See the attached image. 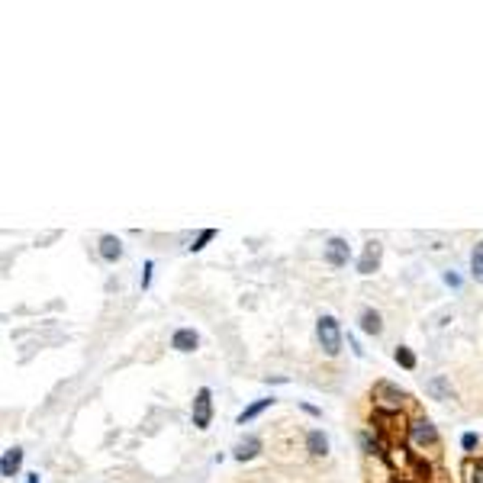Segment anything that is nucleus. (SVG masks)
I'll list each match as a JSON object with an SVG mask.
<instances>
[{"instance_id":"obj_2","label":"nucleus","mask_w":483,"mask_h":483,"mask_svg":"<svg viewBox=\"0 0 483 483\" xmlns=\"http://www.w3.org/2000/svg\"><path fill=\"white\" fill-rule=\"evenodd\" d=\"M374 397H377V403H381L383 409H400L403 406V400H406V393L400 390V387H393V383H387V381H377L374 383Z\"/></svg>"},{"instance_id":"obj_8","label":"nucleus","mask_w":483,"mask_h":483,"mask_svg":"<svg viewBox=\"0 0 483 483\" xmlns=\"http://www.w3.org/2000/svg\"><path fill=\"white\" fill-rule=\"evenodd\" d=\"M19 461H23V451H19V448H7V451H3V461H0V477H13L19 471Z\"/></svg>"},{"instance_id":"obj_13","label":"nucleus","mask_w":483,"mask_h":483,"mask_svg":"<svg viewBox=\"0 0 483 483\" xmlns=\"http://www.w3.org/2000/svg\"><path fill=\"white\" fill-rule=\"evenodd\" d=\"M307 445H309V455L322 457L325 451H329V438H325L322 432H319V428H316V432H309V435H307Z\"/></svg>"},{"instance_id":"obj_6","label":"nucleus","mask_w":483,"mask_h":483,"mask_svg":"<svg viewBox=\"0 0 483 483\" xmlns=\"http://www.w3.org/2000/svg\"><path fill=\"white\" fill-rule=\"evenodd\" d=\"M377 268H381V245H377V241H367V248H364L361 261H358V271H361V274H374Z\"/></svg>"},{"instance_id":"obj_4","label":"nucleus","mask_w":483,"mask_h":483,"mask_svg":"<svg viewBox=\"0 0 483 483\" xmlns=\"http://www.w3.org/2000/svg\"><path fill=\"white\" fill-rule=\"evenodd\" d=\"M409 438H412V445H416V448H426V445H435V441H438V432H435V426H432L428 419H419V422L409 426Z\"/></svg>"},{"instance_id":"obj_18","label":"nucleus","mask_w":483,"mask_h":483,"mask_svg":"<svg viewBox=\"0 0 483 483\" xmlns=\"http://www.w3.org/2000/svg\"><path fill=\"white\" fill-rule=\"evenodd\" d=\"M361 445H364V451H367V455H377V441L371 438V432H364V435H361Z\"/></svg>"},{"instance_id":"obj_11","label":"nucleus","mask_w":483,"mask_h":483,"mask_svg":"<svg viewBox=\"0 0 483 483\" xmlns=\"http://www.w3.org/2000/svg\"><path fill=\"white\" fill-rule=\"evenodd\" d=\"M361 329H364L367 335H381V332H383L381 313H377V309H364V313H361Z\"/></svg>"},{"instance_id":"obj_16","label":"nucleus","mask_w":483,"mask_h":483,"mask_svg":"<svg viewBox=\"0 0 483 483\" xmlns=\"http://www.w3.org/2000/svg\"><path fill=\"white\" fill-rule=\"evenodd\" d=\"M397 361H400L406 371H412V367H416V354L409 352L406 345H400V348H397Z\"/></svg>"},{"instance_id":"obj_1","label":"nucleus","mask_w":483,"mask_h":483,"mask_svg":"<svg viewBox=\"0 0 483 483\" xmlns=\"http://www.w3.org/2000/svg\"><path fill=\"white\" fill-rule=\"evenodd\" d=\"M316 335H319L322 352L329 354V358L338 354V348H342V329H338V319H335V316H322L316 322Z\"/></svg>"},{"instance_id":"obj_12","label":"nucleus","mask_w":483,"mask_h":483,"mask_svg":"<svg viewBox=\"0 0 483 483\" xmlns=\"http://www.w3.org/2000/svg\"><path fill=\"white\" fill-rule=\"evenodd\" d=\"M426 390L435 397V400H451V383L445 381V377H432V381L426 383Z\"/></svg>"},{"instance_id":"obj_19","label":"nucleus","mask_w":483,"mask_h":483,"mask_svg":"<svg viewBox=\"0 0 483 483\" xmlns=\"http://www.w3.org/2000/svg\"><path fill=\"white\" fill-rule=\"evenodd\" d=\"M445 284H448V287H461V277L451 274V271H445Z\"/></svg>"},{"instance_id":"obj_20","label":"nucleus","mask_w":483,"mask_h":483,"mask_svg":"<svg viewBox=\"0 0 483 483\" xmlns=\"http://www.w3.org/2000/svg\"><path fill=\"white\" fill-rule=\"evenodd\" d=\"M461 445H464L467 451H471V448H477V435H464V438H461Z\"/></svg>"},{"instance_id":"obj_14","label":"nucleus","mask_w":483,"mask_h":483,"mask_svg":"<svg viewBox=\"0 0 483 483\" xmlns=\"http://www.w3.org/2000/svg\"><path fill=\"white\" fill-rule=\"evenodd\" d=\"M471 274L483 284V241H477L474 251H471Z\"/></svg>"},{"instance_id":"obj_3","label":"nucleus","mask_w":483,"mask_h":483,"mask_svg":"<svg viewBox=\"0 0 483 483\" xmlns=\"http://www.w3.org/2000/svg\"><path fill=\"white\" fill-rule=\"evenodd\" d=\"M210 419H213V397L206 387H200L194 397V426L197 428H210Z\"/></svg>"},{"instance_id":"obj_15","label":"nucleus","mask_w":483,"mask_h":483,"mask_svg":"<svg viewBox=\"0 0 483 483\" xmlns=\"http://www.w3.org/2000/svg\"><path fill=\"white\" fill-rule=\"evenodd\" d=\"M271 403H274V400H258V403H251V406H248V409H245V412H241V416H239V426H245V422H251V419L258 416L261 409H268Z\"/></svg>"},{"instance_id":"obj_17","label":"nucleus","mask_w":483,"mask_h":483,"mask_svg":"<svg viewBox=\"0 0 483 483\" xmlns=\"http://www.w3.org/2000/svg\"><path fill=\"white\" fill-rule=\"evenodd\" d=\"M213 229H203V233H200V239H197L194 241V245H190V251H200V248H203V245H206V241H210V239H213Z\"/></svg>"},{"instance_id":"obj_7","label":"nucleus","mask_w":483,"mask_h":483,"mask_svg":"<svg viewBox=\"0 0 483 483\" xmlns=\"http://www.w3.org/2000/svg\"><path fill=\"white\" fill-rule=\"evenodd\" d=\"M197 345H200V338H197L194 329H177V332L171 335V348H174V352H194Z\"/></svg>"},{"instance_id":"obj_21","label":"nucleus","mask_w":483,"mask_h":483,"mask_svg":"<svg viewBox=\"0 0 483 483\" xmlns=\"http://www.w3.org/2000/svg\"><path fill=\"white\" fill-rule=\"evenodd\" d=\"M471 474H474V483H483V461L474 467V471H471Z\"/></svg>"},{"instance_id":"obj_22","label":"nucleus","mask_w":483,"mask_h":483,"mask_svg":"<svg viewBox=\"0 0 483 483\" xmlns=\"http://www.w3.org/2000/svg\"><path fill=\"white\" fill-rule=\"evenodd\" d=\"M26 483H39V474H29V477H26Z\"/></svg>"},{"instance_id":"obj_9","label":"nucleus","mask_w":483,"mask_h":483,"mask_svg":"<svg viewBox=\"0 0 483 483\" xmlns=\"http://www.w3.org/2000/svg\"><path fill=\"white\" fill-rule=\"evenodd\" d=\"M100 258L103 261H120L122 258V241L116 235H103L100 239Z\"/></svg>"},{"instance_id":"obj_10","label":"nucleus","mask_w":483,"mask_h":483,"mask_svg":"<svg viewBox=\"0 0 483 483\" xmlns=\"http://www.w3.org/2000/svg\"><path fill=\"white\" fill-rule=\"evenodd\" d=\"M261 451V438H241L239 445H235V457H239V461H251V457L258 455Z\"/></svg>"},{"instance_id":"obj_5","label":"nucleus","mask_w":483,"mask_h":483,"mask_svg":"<svg viewBox=\"0 0 483 483\" xmlns=\"http://www.w3.org/2000/svg\"><path fill=\"white\" fill-rule=\"evenodd\" d=\"M348 255H352V251H348V241L345 239L325 241V261H329L332 268H345V264H348Z\"/></svg>"}]
</instances>
